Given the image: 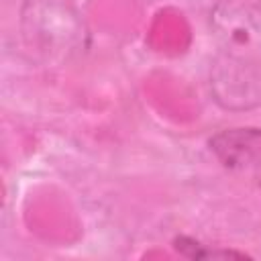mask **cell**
Here are the masks:
<instances>
[{
    "label": "cell",
    "mask_w": 261,
    "mask_h": 261,
    "mask_svg": "<svg viewBox=\"0 0 261 261\" xmlns=\"http://www.w3.org/2000/svg\"><path fill=\"white\" fill-rule=\"evenodd\" d=\"M173 249L188 257V259H194V261H202V259H214V257H249L247 253H241V251H232V249H212L192 237H186V234H179L173 239Z\"/></svg>",
    "instance_id": "cell-4"
},
{
    "label": "cell",
    "mask_w": 261,
    "mask_h": 261,
    "mask_svg": "<svg viewBox=\"0 0 261 261\" xmlns=\"http://www.w3.org/2000/svg\"><path fill=\"white\" fill-rule=\"evenodd\" d=\"M257 186H259V192H261V167L257 169Z\"/></svg>",
    "instance_id": "cell-5"
},
{
    "label": "cell",
    "mask_w": 261,
    "mask_h": 261,
    "mask_svg": "<svg viewBox=\"0 0 261 261\" xmlns=\"http://www.w3.org/2000/svg\"><path fill=\"white\" fill-rule=\"evenodd\" d=\"M214 35L222 51L234 57L261 61V6L220 2L210 12Z\"/></svg>",
    "instance_id": "cell-1"
},
{
    "label": "cell",
    "mask_w": 261,
    "mask_h": 261,
    "mask_svg": "<svg viewBox=\"0 0 261 261\" xmlns=\"http://www.w3.org/2000/svg\"><path fill=\"white\" fill-rule=\"evenodd\" d=\"M208 149L226 169L261 167V126H234L214 133Z\"/></svg>",
    "instance_id": "cell-3"
},
{
    "label": "cell",
    "mask_w": 261,
    "mask_h": 261,
    "mask_svg": "<svg viewBox=\"0 0 261 261\" xmlns=\"http://www.w3.org/2000/svg\"><path fill=\"white\" fill-rule=\"evenodd\" d=\"M214 100L228 110H249L261 104V69L257 61L220 53L210 71Z\"/></svg>",
    "instance_id": "cell-2"
}]
</instances>
